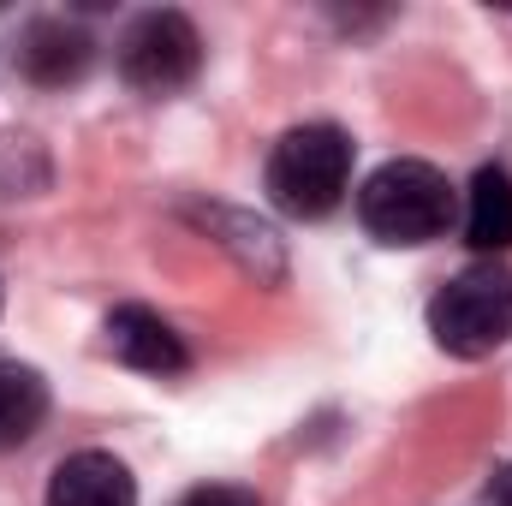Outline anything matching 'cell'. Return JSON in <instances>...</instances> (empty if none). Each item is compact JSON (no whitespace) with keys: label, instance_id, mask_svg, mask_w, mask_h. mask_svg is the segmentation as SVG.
<instances>
[{"label":"cell","instance_id":"ba28073f","mask_svg":"<svg viewBox=\"0 0 512 506\" xmlns=\"http://www.w3.org/2000/svg\"><path fill=\"white\" fill-rule=\"evenodd\" d=\"M465 245L483 256L512 251V173L507 167H477L465 191Z\"/></svg>","mask_w":512,"mask_h":506},{"label":"cell","instance_id":"7a4b0ae2","mask_svg":"<svg viewBox=\"0 0 512 506\" xmlns=\"http://www.w3.org/2000/svg\"><path fill=\"white\" fill-rule=\"evenodd\" d=\"M358 221L382 245H429L453 221V185L429 161H387L358 191Z\"/></svg>","mask_w":512,"mask_h":506},{"label":"cell","instance_id":"6da1fadb","mask_svg":"<svg viewBox=\"0 0 512 506\" xmlns=\"http://www.w3.org/2000/svg\"><path fill=\"white\" fill-rule=\"evenodd\" d=\"M346 185H352V137L328 120L292 126L268 155V197L298 221H322L328 209H340Z\"/></svg>","mask_w":512,"mask_h":506},{"label":"cell","instance_id":"277c9868","mask_svg":"<svg viewBox=\"0 0 512 506\" xmlns=\"http://www.w3.org/2000/svg\"><path fill=\"white\" fill-rule=\"evenodd\" d=\"M120 72H126L131 90H143V96L185 90L203 72V36H197V24L185 12H173V6L143 12L120 36Z\"/></svg>","mask_w":512,"mask_h":506},{"label":"cell","instance_id":"9c48e42d","mask_svg":"<svg viewBox=\"0 0 512 506\" xmlns=\"http://www.w3.org/2000/svg\"><path fill=\"white\" fill-rule=\"evenodd\" d=\"M48 417V381L18 358H0V453L24 447Z\"/></svg>","mask_w":512,"mask_h":506},{"label":"cell","instance_id":"5b68a950","mask_svg":"<svg viewBox=\"0 0 512 506\" xmlns=\"http://www.w3.org/2000/svg\"><path fill=\"white\" fill-rule=\"evenodd\" d=\"M108 352L137 370V376H179L185 364H191V352H185V340L173 334V322H161L155 310H143V304H120L114 316H108Z\"/></svg>","mask_w":512,"mask_h":506},{"label":"cell","instance_id":"3957f363","mask_svg":"<svg viewBox=\"0 0 512 506\" xmlns=\"http://www.w3.org/2000/svg\"><path fill=\"white\" fill-rule=\"evenodd\" d=\"M429 334L453 358H489L512 340V268L471 262L429 298Z\"/></svg>","mask_w":512,"mask_h":506},{"label":"cell","instance_id":"8992f818","mask_svg":"<svg viewBox=\"0 0 512 506\" xmlns=\"http://www.w3.org/2000/svg\"><path fill=\"white\" fill-rule=\"evenodd\" d=\"M90 54H96V42H90L78 24H66V18H42V24L24 30L18 72H24L30 84H42V90H66V84H78V78L90 72Z\"/></svg>","mask_w":512,"mask_h":506},{"label":"cell","instance_id":"52a82bcc","mask_svg":"<svg viewBox=\"0 0 512 506\" xmlns=\"http://www.w3.org/2000/svg\"><path fill=\"white\" fill-rule=\"evenodd\" d=\"M48 506H137V483L114 453H72L48 483Z\"/></svg>","mask_w":512,"mask_h":506},{"label":"cell","instance_id":"8fae6325","mask_svg":"<svg viewBox=\"0 0 512 506\" xmlns=\"http://www.w3.org/2000/svg\"><path fill=\"white\" fill-rule=\"evenodd\" d=\"M489 506H512V465L495 471V483H489Z\"/></svg>","mask_w":512,"mask_h":506},{"label":"cell","instance_id":"30bf717a","mask_svg":"<svg viewBox=\"0 0 512 506\" xmlns=\"http://www.w3.org/2000/svg\"><path fill=\"white\" fill-rule=\"evenodd\" d=\"M185 506H262L251 489H233V483H203V489H191Z\"/></svg>","mask_w":512,"mask_h":506}]
</instances>
